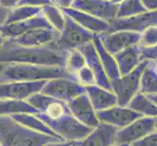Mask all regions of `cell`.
Wrapping results in <instances>:
<instances>
[{"mask_svg": "<svg viewBox=\"0 0 157 146\" xmlns=\"http://www.w3.org/2000/svg\"><path fill=\"white\" fill-rule=\"evenodd\" d=\"M85 93L93 105L96 112L101 111L118 104L117 97L112 91L106 90L97 85L85 87Z\"/></svg>", "mask_w": 157, "mask_h": 146, "instance_id": "21", "label": "cell"}, {"mask_svg": "<svg viewBox=\"0 0 157 146\" xmlns=\"http://www.w3.org/2000/svg\"><path fill=\"white\" fill-rule=\"evenodd\" d=\"M107 1H112V0H107Z\"/></svg>", "mask_w": 157, "mask_h": 146, "instance_id": "48", "label": "cell"}, {"mask_svg": "<svg viewBox=\"0 0 157 146\" xmlns=\"http://www.w3.org/2000/svg\"><path fill=\"white\" fill-rule=\"evenodd\" d=\"M72 8L90 14L94 17L111 23L116 19L117 4L107 0H74Z\"/></svg>", "mask_w": 157, "mask_h": 146, "instance_id": "11", "label": "cell"}, {"mask_svg": "<svg viewBox=\"0 0 157 146\" xmlns=\"http://www.w3.org/2000/svg\"><path fill=\"white\" fill-rule=\"evenodd\" d=\"M78 50L82 53V55L84 56V58H85L86 64H87L89 68L92 70V72H93L96 85L100 86L101 88H105L106 90L111 91L110 80L107 78L106 74L105 72V69L102 67V64L100 61V58L93 44V41L87 43V44L82 46L80 49H78Z\"/></svg>", "mask_w": 157, "mask_h": 146, "instance_id": "17", "label": "cell"}, {"mask_svg": "<svg viewBox=\"0 0 157 146\" xmlns=\"http://www.w3.org/2000/svg\"><path fill=\"white\" fill-rule=\"evenodd\" d=\"M120 76L126 75L136 69L144 61L142 49L139 45L129 47L114 55Z\"/></svg>", "mask_w": 157, "mask_h": 146, "instance_id": "20", "label": "cell"}, {"mask_svg": "<svg viewBox=\"0 0 157 146\" xmlns=\"http://www.w3.org/2000/svg\"><path fill=\"white\" fill-rule=\"evenodd\" d=\"M149 96V99L152 100L154 103L157 105V95H148Z\"/></svg>", "mask_w": 157, "mask_h": 146, "instance_id": "41", "label": "cell"}, {"mask_svg": "<svg viewBox=\"0 0 157 146\" xmlns=\"http://www.w3.org/2000/svg\"><path fill=\"white\" fill-rule=\"evenodd\" d=\"M52 2L59 9L63 10V9H67L71 7L74 0H52Z\"/></svg>", "mask_w": 157, "mask_h": 146, "instance_id": "36", "label": "cell"}, {"mask_svg": "<svg viewBox=\"0 0 157 146\" xmlns=\"http://www.w3.org/2000/svg\"><path fill=\"white\" fill-rule=\"evenodd\" d=\"M0 146H2V143H1V141H0Z\"/></svg>", "mask_w": 157, "mask_h": 146, "instance_id": "47", "label": "cell"}, {"mask_svg": "<svg viewBox=\"0 0 157 146\" xmlns=\"http://www.w3.org/2000/svg\"><path fill=\"white\" fill-rule=\"evenodd\" d=\"M34 28H52L51 25L48 24L46 19L43 17L41 11L38 15L29 20L11 24H1L0 31L3 34L5 39H14L20 35L24 34L25 32L34 29Z\"/></svg>", "mask_w": 157, "mask_h": 146, "instance_id": "19", "label": "cell"}, {"mask_svg": "<svg viewBox=\"0 0 157 146\" xmlns=\"http://www.w3.org/2000/svg\"><path fill=\"white\" fill-rule=\"evenodd\" d=\"M151 63H152V66H153L155 71L157 73V59H155V61H151Z\"/></svg>", "mask_w": 157, "mask_h": 146, "instance_id": "43", "label": "cell"}, {"mask_svg": "<svg viewBox=\"0 0 157 146\" xmlns=\"http://www.w3.org/2000/svg\"><path fill=\"white\" fill-rule=\"evenodd\" d=\"M74 80L78 82L80 85L84 86V87H87V86H91V85H96L94 74L87 64L75 73Z\"/></svg>", "mask_w": 157, "mask_h": 146, "instance_id": "32", "label": "cell"}, {"mask_svg": "<svg viewBox=\"0 0 157 146\" xmlns=\"http://www.w3.org/2000/svg\"><path fill=\"white\" fill-rule=\"evenodd\" d=\"M5 66H6V64L0 63V76H1V74H2V72H3V70H4Z\"/></svg>", "mask_w": 157, "mask_h": 146, "instance_id": "42", "label": "cell"}, {"mask_svg": "<svg viewBox=\"0 0 157 146\" xmlns=\"http://www.w3.org/2000/svg\"><path fill=\"white\" fill-rule=\"evenodd\" d=\"M10 118H12L14 121L19 123L20 125L24 126L25 128H28L31 131H34L40 133L48 134V136H52L59 138L57 134L54 133L52 129L48 127L46 124L43 122L40 118H38L34 114H28V113H23V114H15L9 116ZM61 139V138H59ZM62 140V139H61Z\"/></svg>", "mask_w": 157, "mask_h": 146, "instance_id": "23", "label": "cell"}, {"mask_svg": "<svg viewBox=\"0 0 157 146\" xmlns=\"http://www.w3.org/2000/svg\"><path fill=\"white\" fill-rule=\"evenodd\" d=\"M72 142H67V141H54L47 143L44 146H71Z\"/></svg>", "mask_w": 157, "mask_h": 146, "instance_id": "39", "label": "cell"}, {"mask_svg": "<svg viewBox=\"0 0 157 146\" xmlns=\"http://www.w3.org/2000/svg\"><path fill=\"white\" fill-rule=\"evenodd\" d=\"M37 114V110L28 100L0 99V116H11L15 114Z\"/></svg>", "mask_w": 157, "mask_h": 146, "instance_id": "24", "label": "cell"}, {"mask_svg": "<svg viewBox=\"0 0 157 146\" xmlns=\"http://www.w3.org/2000/svg\"><path fill=\"white\" fill-rule=\"evenodd\" d=\"M147 12L143 6L140 0H123L117 4V14L116 19L130 18L139 14Z\"/></svg>", "mask_w": 157, "mask_h": 146, "instance_id": "29", "label": "cell"}, {"mask_svg": "<svg viewBox=\"0 0 157 146\" xmlns=\"http://www.w3.org/2000/svg\"><path fill=\"white\" fill-rule=\"evenodd\" d=\"M128 106L139 113L142 117H157V105L149 99L148 95H144L140 92L133 97Z\"/></svg>", "mask_w": 157, "mask_h": 146, "instance_id": "25", "label": "cell"}, {"mask_svg": "<svg viewBox=\"0 0 157 146\" xmlns=\"http://www.w3.org/2000/svg\"><path fill=\"white\" fill-rule=\"evenodd\" d=\"M154 131L157 132V117L154 118Z\"/></svg>", "mask_w": 157, "mask_h": 146, "instance_id": "44", "label": "cell"}, {"mask_svg": "<svg viewBox=\"0 0 157 146\" xmlns=\"http://www.w3.org/2000/svg\"><path fill=\"white\" fill-rule=\"evenodd\" d=\"M157 25V11L144 12L125 19H115L110 23V32L129 30L142 33L149 26Z\"/></svg>", "mask_w": 157, "mask_h": 146, "instance_id": "15", "label": "cell"}, {"mask_svg": "<svg viewBox=\"0 0 157 146\" xmlns=\"http://www.w3.org/2000/svg\"><path fill=\"white\" fill-rule=\"evenodd\" d=\"M153 132L154 118L140 117L128 126L118 129L115 137V144L132 145Z\"/></svg>", "mask_w": 157, "mask_h": 146, "instance_id": "8", "label": "cell"}, {"mask_svg": "<svg viewBox=\"0 0 157 146\" xmlns=\"http://www.w3.org/2000/svg\"><path fill=\"white\" fill-rule=\"evenodd\" d=\"M5 41H6V39L4 38L3 34L1 33V31H0V49H1V48L3 47V45H4Z\"/></svg>", "mask_w": 157, "mask_h": 146, "instance_id": "40", "label": "cell"}, {"mask_svg": "<svg viewBox=\"0 0 157 146\" xmlns=\"http://www.w3.org/2000/svg\"><path fill=\"white\" fill-rule=\"evenodd\" d=\"M0 141L2 146H44L47 143L63 140L31 131L9 116H0Z\"/></svg>", "mask_w": 157, "mask_h": 146, "instance_id": "3", "label": "cell"}, {"mask_svg": "<svg viewBox=\"0 0 157 146\" xmlns=\"http://www.w3.org/2000/svg\"><path fill=\"white\" fill-rule=\"evenodd\" d=\"M97 117L100 123L107 124V125L120 129L142 116L131 109L129 106H121L117 104L107 109L98 111Z\"/></svg>", "mask_w": 157, "mask_h": 146, "instance_id": "13", "label": "cell"}, {"mask_svg": "<svg viewBox=\"0 0 157 146\" xmlns=\"http://www.w3.org/2000/svg\"><path fill=\"white\" fill-rule=\"evenodd\" d=\"M95 34L86 30L73 20L64 15V25L59 32L57 41L50 47L55 50L68 53L78 50L87 43L93 41Z\"/></svg>", "mask_w": 157, "mask_h": 146, "instance_id": "4", "label": "cell"}, {"mask_svg": "<svg viewBox=\"0 0 157 146\" xmlns=\"http://www.w3.org/2000/svg\"><path fill=\"white\" fill-rule=\"evenodd\" d=\"M140 2L147 12L157 11V0H140Z\"/></svg>", "mask_w": 157, "mask_h": 146, "instance_id": "37", "label": "cell"}, {"mask_svg": "<svg viewBox=\"0 0 157 146\" xmlns=\"http://www.w3.org/2000/svg\"><path fill=\"white\" fill-rule=\"evenodd\" d=\"M122 1H123V0H112V2L115 3V4H119L120 2H122Z\"/></svg>", "mask_w": 157, "mask_h": 146, "instance_id": "45", "label": "cell"}, {"mask_svg": "<svg viewBox=\"0 0 157 146\" xmlns=\"http://www.w3.org/2000/svg\"><path fill=\"white\" fill-rule=\"evenodd\" d=\"M85 66H86V62L84 56L79 50H73L67 53L66 58V63H64V68H66L67 73L73 79L75 73Z\"/></svg>", "mask_w": 157, "mask_h": 146, "instance_id": "30", "label": "cell"}, {"mask_svg": "<svg viewBox=\"0 0 157 146\" xmlns=\"http://www.w3.org/2000/svg\"><path fill=\"white\" fill-rule=\"evenodd\" d=\"M142 52L144 59H149V61L157 59V46L148 49H142Z\"/></svg>", "mask_w": 157, "mask_h": 146, "instance_id": "35", "label": "cell"}, {"mask_svg": "<svg viewBox=\"0 0 157 146\" xmlns=\"http://www.w3.org/2000/svg\"><path fill=\"white\" fill-rule=\"evenodd\" d=\"M67 106L71 115L82 125L91 129H94L100 125V121L97 117V112L86 93L67 102Z\"/></svg>", "mask_w": 157, "mask_h": 146, "instance_id": "12", "label": "cell"}, {"mask_svg": "<svg viewBox=\"0 0 157 146\" xmlns=\"http://www.w3.org/2000/svg\"><path fill=\"white\" fill-rule=\"evenodd\" d=\"M62 12L73 20L75 23L78 24L83 28L92 32L95 35H101L110 32V24L94 17L90 14H87L82 11L74 9L72 7L63 9Z\"/></svg>", "mask_w": 157, "mask_h": 146, "instance_id": "16", "label": "cell"}, {"mask_svg": "<svg viewBox=\"0 0 157 146\" xmlns=\"http://www.w3.org/2000/svg\"><path fill=\"white\" fill-rule=\"evenodd\" d=\"M40 93L67 103L85 93V87L73 79L57 78L47 81Z\"/></svg>", "mask_w": 157, "mask_h": 146, "instance_id": "7", "label": "cell"}, {"mask_svg": "<svg viewBox=\"0 0 157 146\" xmlns=\"http://www.w3.org/2000/svg\"><path fill=\"white\" fill-rule=\"evenodd\" d=\"M41 14L53 29L61 32L64 25V14L54 4L41 8Z\"/></svg>", "mask_w": 157, "mask_h": 146, "instance_id": "28", "label": "cell"}, {"mask_svg": "<svg viewBox=\"0 0 157 146\" xmlns=\"http://www.w3.org/2000/svg\"><path fill=\"white\" fill-rule=\"evenodd\" d=\"M112 146H131V145H128V144H114Z\"/></svg>", "mask_w": 157, "mask_h": 146, "instance_id": "46", "label": "cell"}, {"mask_svg": "<svg viewBox=\"0 0 157 146\" xmlns=\"http://www.w3.org/2000/svg\"><path fill=\"white\" fill-rule=\"evenodd\" d=\"M140 93L147 95H157V73L149 61L148 66L144 70L140 77Z\"/></svg>", "mask_w": 157, "mask_h": 146, "instance_id": "27", "label": "cell"}, {"mask_svg": "<svg viewBox=\"0 0 157 146\" xmlns=\"http://www.w3.org/2000/svg\"><path fill=\"white\" fill-rule=\"evenodd\" d=\"M20 0H0V7L4 9H12L16 6H18Z\"/></svg>", "mask_w": 157, "mask_h": 146, "instance_id": "38", "label": "cell"}, {"mask_svg": "<svg viewBox=\"0 0 157 146\" xmlns=\"http://www.w3.org/2000/svg\"><path fill=\"white\" fill-rule=\"evenodd\" d=\"M57 78L73 79L63 66H46L25 63H8L0 76L2 82H38ZM74 80V79H73Z\"/></svg>", "mask_w": 157, "mask_h": 146, "instance_id": "2", "label": "cell"}, {"mask_svg": "<svg viewBox=\"0 0 157 146\" xmlns=\"http://www.w3.org/2000/svg\"><path fill=\"white\" fill-rule=\"evenodd\" d=\"M93 44L96 48L97 53H98V56L100 58V61L102 64V67L105 69V72L107 78L110 81H112L118 77H120L114 56H112L110 53H108L105 50V48L102 46L101 42L99 38V35H95L93 39Z\"/></svg>", "mask_w": 157, "mask_h": 146, "instance_id": "22", "label": "cell"}, {"mask_svg": "<svg viewBox=\"0 0 157 146\" xmlns=\"http://www.w3.org/2000/svg\"><path fill=\"white\" fill-rule=\"evenodd\" d=\"M99 38L105 50L114 56L129 47L139 45L140 33L129 30H118L101 34Z\"/></svg>", "mask_w": 157, "mask_h": 146, "instance_id": "10", "label": "cell"}, {"mask_svg": "<svg viewBox=\"0 0 157 146\" xmlns=\"http://www.w3.org/2000/svg\"><path fill=\"white\" fill-rule=\"evenodd\" d=\"M67 53L50 47H24L6 40L0 49V63H25L64 67Z\"/></svg>", "mask_w": 157, "mask_h": 146, "instance_id": "1", "label": "cell"}, {"mask_svg": "<svg viewBox=\"0 0 157 146\" xmlns=\"http://www.w3.org/2000/svg\"><path fill=\"white\" fill-rule=\"evenodd\" d=\"M139 46L140 49H148L157 46V25L149 26L140 33Z\"/></svg>", "mask_w": 157, "mask_h": 146, "instance_id": "31", "label": "cell"}, {"mask_svg": "<svg viewBox=\"0 0 157 146\" xmlns=\"http://www.w3.org/2000/svg\"><path fill=\"white\" fill-rule=\"evenodd\" d=\"M131 146H157V132L154 131L145 137L133 143Z\"/></svg>", "mask_w": 157, "mask_h": 146, "instance_id": "33", "label": "cell"}, {"mask_svg": "<svg viewBox=\"0 0 157 146\" xmlns=\"http://www.w3.org/2000/svg\"><path fill=\"white\" fill-rule=\"evenodd\" d=\"M118 129L107 124L100 123L85 138L74 142V146H112L115 144Z\"/></svg>", "mask_w": 157, "mask_h": 146, "instance_id": "18", "label": "cell"}, {"mask_svg": "<svg viewBox=\"0 0 157 146\" xmlns=\"http://www.w3.org/2000/svg\"><path fill=\"white\" fill-rule=\"evenodd\" d=\"M148 63L149 59H144L133 71L110 81L111 91L117 97L118 105L128 106L133 97L140 92V77Z\"/></svg>", "mask_w": 157, "mask_h": 146, "instance_id": "5", "label": "cell"}, {"mask_svg": "<svg viewBox=\"0 0 157 146\" xmlns=\"http://www.w3.org/2000/svg\"><path fill=\"white\" fill-rule=\"evenodd\" d=\"M71 146H74V145H73V143H72V145H71Z\"/></svg>", "mask_w": 157, "mask_h": 146, "instance_id": "49", "label": "cell"}, {"mask_svg": "<svg viewBox=\"0 0 157 146\" xmlns=\"http://www.w3.org/2000/svg\"><path fill=\"white\" fill-rule=\"evenodd\" d=\"M53 4L52 0H20L19 4L20 6H29L35 8H42L47 5Z\"/></svg>", "mask_w": 157, "mask_h": 146, "instance_id": "34", "label": "cell"}, {"mask_svg": "<svg viewBox=\"0 0 157 146\" xmlns=\"http://www.w3.org/2000/svg\"><path fill=\"white\" fill-rule=\"evenodd\" d=\"M44 123L63 141L72 143L85 138L93 129L78 122L71 113H68L57 120L46 121Z\"/></svg>", "mask_w": 157, "mask_h": 146, "instance_id": "6", "label": "cell"}, {"mask_svg": "<svg viewBox=\"0 0 157 146\" xmlns=\"http://www.w3.org/2000/svg\"><path fill=\"white\" fill-rule=\"evenodd\" d=\"M41 11V8L29 7V6H16L7 11L6 17H5L3 24H11L19 21H24L29 20L38 15Z\"/></svg>", "mask_w": 157, "mask_h": 146, "instance_id": "26", "label": "cell"}, {"mask_svg": "<svg viewBox=\"0 0 157 146\" xmlns=\"http://www.w3.org/2000/svg\"><path fill=\"white\" fill-rule=\"evenodd\" d=\"M59 32L53 28H34L25 32L14 39H6L24 47H51L59 37Z\"/></svg>", "mask_w": 157, "mask_h": 146, "instance_id": "14", "label": "cell"}, {"mask_svg": "<svg viewBox=\"0 0 157 146\" xmlns=\"http://www.w3.org/2000/svg\"><path fill=\"white\" fill-rule=\"evenodd\" d=\"M47 81L38 82H2L0 83V99L28 100L31 95L40 93Z\"/></svg>", "mask_w": 157, "mask_h": 146, "instance_id": "9", "label": "cell"}]
</instances>
